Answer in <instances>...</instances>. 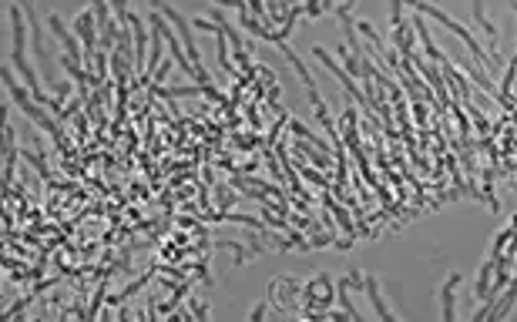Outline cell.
Returning <instances> with one entry per match:
<instances>
[{"instance_id":"7a4b0ae2","label":"cell","mask_w":517,"mask_h":322,"mask_svg":"<svg viewBox=\"0 0 517 322\" xmlns=\"http://www.w3.org/2000/svg\"><path fill=\"white\" fill-rule=\"evenodd\" d=\"M148 4H152V7H155V11L161 13V17H165V21H169L171 27H175V34H178V38H181V44H185V54H188V61H192L195 67L202 64V57H198V47H195L192 21H185V17H181V13L175 11V7H169L165 0H148Z\"/></svg>"},{"instance_id":"5b68a950","label":"cell","mask_w":517,"mask_h":322,"mask_svg":"<svg viewBox=\"0 0 517 322\" xmlns=\"http://www.w3.org/2000/svg\"><path fill=\"white\" fill-rule=\"evenodd\" d=\"M474 21L480 24V30L487 34V40H491V57L497 54V27H494V21L484 13V0H474Z\"/></svg>"},{"instance_id":"277c9868","label":"cell","mask_w":517,"mask_h":322,"mask_svg":"<svg viewBox=\"0 0 517 322\" xmlns=\"http://www.w3.org/2000/svg\"><path fill=\"white\" fill-rule=\"evenodd\" d=\"M312 57H316L319 64H326V71H333V74H336V78L343 81V88H346L349 94H356V101H363V108H370V98H363V91L356 88V81H353V74H349V71H343V67H339L336 61L329 57V51H326V47H312Z\"/></svg>"},{"instance_id":"3957f363","label":"cell","mask_w":517,"mask_h":322,"mask_svg":"<svg viewBox=\"0 0 517 322\" xmlns=\"http://www.w3.org/2000/svg\"><path fill=\"white\" fill-rule=\"evenodd\" d=\"M47 27H51V34L57 38V44H61V51L67 54H74V57H88L84 54V44H81V38L74 34V27H67L64 21H61V13H47Z\"/></svg>"},{"instance_id":"6da1fadb","label":"cell","mask_w":517,"mask_h":322,"mask_svg":"<svg viewBox=\"0 0 517 322\" xmlns=\"http://www.w3.org/2000/svg\"><path fill=\"white\" fill-rule=\"evenodd\" d=\"M403 4H407V7H414V11H420L424 17H433V21H440V24L447 27L450 34H457V38L464 40L467 47H470V54H477V61H480V64H494L491 57L484 54V47H480L477 40L470 38V30H467V27L460 24V21H453V17H450L447 11H440V7H433V4H427V0H403Z\"/></svg>"},{"instance_id":"8992f818","label":"cell","mask_w":517,"mask_h":322,"mask_svg":"<svg viewBox=\"0 0 517 322\" xmlns=\"http://www.w3.org/2000/svg\"><path fill=\"white\" fill-rule=\"evenodd\" d=\"M460 279H464V275H460V272H453L450 279L443 282V292H440V296H443V319H447V322H453V316H457V312H453V292H457Z\"/></svg>"},{"instance_id":"30bf717a","label":"cell","mask_w":517,"mask_h":322,"mask_svg":"<svg viewBox=\"0 0 517 322\" xmlns=\"http://www.w3.org/2000/svg\"><path fill=\"white\" fill-rule=\"evenodd\" d=\"M219 7H235V11H242V7H249L246 0H215Z\"/></svg>"},{"instance_id":"52a82bcc","label":"cell","mask_w":517,"mask_h":322,"mask_svg":"<svg viewBox=\"0 0 517 322\" xmlns=\"http://www.w3.org/2000/svg\"><path fill=\"white\" fill-rule=\"evenodd\" d=\"M363 285H366V296H370V302H373L376 316H383V319H393V312L387 309V302H383V296H380V285H376V279H363Z\"/></svg>"},{"instance_id":"9c48e42d","label":"cell","mask_w":517,"mask_h":322,"mask_svg":"<svg viewBox=\"0 0 517 322\" xmlns=\"http://www.w3.org/2000/svg\"><path fill=\"white\" fill-rule=\"evenodd\" d=\"M266 312H269V302H258L256 309L249 312V319H252V322H258V319H266Z\"/></svg>"},{"instance_id":"ba28073f","label":"cell","mask_w":517,"mask_h":322,"mask_svg":"<svg viewBox=\"0 0 517 322\" xmlns=\"http://www.w3.org/2000/svg\"><path fill=\"white\" fill-rule=\"evenodd\" d=\"M491 269H494V258H487L480 265V275H477V299H487V279H491Z\"/></svg>"}]
</instances>
